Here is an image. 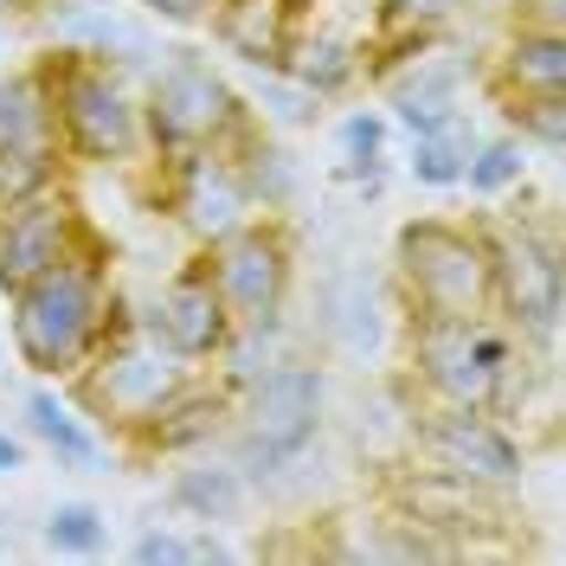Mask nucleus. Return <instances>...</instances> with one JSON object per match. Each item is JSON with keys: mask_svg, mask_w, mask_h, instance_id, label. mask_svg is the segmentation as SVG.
Masks as SVG:
<instances>
[{"mask_svg": "<svg viewBox=\"0 0 566 566\" xmlns=\"http://www.w3.org/2000/svg\"><path fill=\"white\" fill-rule=\"evenodd\" d=\"M490 97H566V33L509 27L490 59Z\"/></svg>", "mask_w": 566, "mask_h": 566, "instance_id": "nucleus-20", "label": "nucleus"}, {"mask_svg": "<svg viewBox=\"0 0 566 566\" xmlns=\"http://www.w3.org/2000/svg\"><path fill=\"white\" fill-rule=\"evenodd\" d=\"M412 451L444 476L509 490L528 476V438L490 406H412Z\"/></svg>", "mask_w": 566, "mask_h": 566, "instance_id": "nucleus-10", "label": "nucleus"}, {"mask_svg": "<svg viewBox=\"0 0 566 566\" xmlns=\"http://www.w3.org/2000/svg\"><path fill=\"white\" fill-rule=\"evenodd\" d=\"M33 20L45 27V45L91 52V59L116 65L123 77H148V65L161 59L155 52V33L142 20H129V13H116L109 0H97V7H65V13H33Z\"/></svg>", "mask_w": 566, "mask_h": 566, "instance_id": "nucleus-16", "label": "nucleus"}, {"mask_svg": "<svg viewBox=\"0 0 566 566\" xmlns=\"http://www.w3.org/2000/svg\"><path fill=\"white\" fill-rule=\"evenodd\" d=\"M20 419H27V438L45 444V458L59 463V470H71V476H97L104 470V431L71 406L65 387L33 380V387L20 392Z\"/></svg>", "mask_w": 566, "mask_h": 566, "instance_id": "nucleus-19", "label": "nucleus"}, {"mask_svg": "<svg viewBox=\"0 0 566 566\" xmlns=\"http://www.w3.org/2000/svg\"><path fill=\"white\" fill-rule=\"evenodd\" d=\"M322 412H328V374L310 354H277L258 380L232 392L226 419V458L245 470V483H277L283 470L316 451Z\"/></svg>", "mask_w": 566, "mask_h": 566, "instance_id": "nucleus-3", "label": "nucleus"}, {"mask_svg": "<svg viewBox=\"0 0 566 566\" xmlns=\"http://www.w3.org/2000/svg\"><path fill=\"white\" fill-rule=\"evenodd\" d=\"M39 0H0V20H27Z\"/></svg>", "mask_w": 566, "mask_h": 566, "instance_id": "nucleus-40", "label": "nucleus"}, {"mask_svg": "<svg viewBox=\"0 0 566 566\" xmlns=\"http://www.w3.org/2000/svg\"><path fill=\"white\" fill-rule=\"evenodd\" d=\"M168 502H175L187 522H200V528H226V522L245 515L251 483L232 458H200V451H193V458L168 476Z\"/></svg>", "mask_w": 566, "mask_h": 566, "instance_id": "nucleus-22", "label": "nucleus"}, {"mask_svg": "<svg viewBox=\"0 0 566 566\" xmlns=\"http://www.w3.org/2000/svg\"><path fill=\"white\" fill-rule=\"evenodd\" d=\"M392 290L406 316H495L483 219H406L392 232Z\"/></svg>", "mask_w": 566, "mask_h": 566, "instance_id": "nucleus-6", "label": "nucleus"}, {"mask_svg": "<svg viewBox=\"0 0 566 566\" xmlns=\"http://www.w3.org/2000/svg\"><path fill=\"white\" fill-rule=\"evenodd\" d=\"M129 560H136V566H187V534L148 522V528L129 541Z\"/></svg>", "mask_w": 566, "mask_h": 566, "instance_id": "nucleus-34", "label": "nucleus"}, {"mask_svg": "<svg viewBox=\"0 0 566 566\" xmlns=\"http://www.w3.org/2000/svg\"><path fill=\"white\" fill-rule=\"evenodd\" d=\"M71 155H33V148H0V207L13 200H33V193H52L65 187Z\"/></svg>", "mask_w": 566, "mask_h": 566, "instance_id": "nucleus-31", "label": "nucleus"}, {"mask_svg": "<svg viewBox=\"0 0 566 566\" xmlns=\"http://www.w3.org/2000/svg\"><path fill=\"white\" fill-rule=\"evenodd\" d=\"M387 161H392V155H367V161H342L335 175L348 180L354 193H367V200H380V193H387Z\"/></svg>", "mask_w": 566, "mask_h": 566, "instance_id": "nucleus-37", "label": "nucleus"}, {"mask_svg": "<svg viewBox=\"0 0 566 566\" xmlns=\"http://www.w3.org/2000/svg\"><path fill=\"white\" fill-rule=\"evenodd\" d=\"M367 71L380 77L387 116L406 136H431L438 123H451L463 109V59L451 39H424V45H360Z\"/></svg>", "mask_w": 566, "mask_h": 566, "instance_id": "nucleus-11", "label": "nucleus"}, {"mask_svg": "<svg viewBox=\"0 0 566 566\" xmlns=\"http://www.w3.org/2000/svg\"><path fill=\"white\" fill-rule=\"evenodd\" d=\"M0 148H33V155H65L59 142V109H52V77L45 59L0 77Z\"/></svg>", "mask_w": 566, "mask_h": 566, "instance_id": "nucleus-21", "label": "nucleus"}, {"mask_svg": "<svg viewBox=\"0 0 566 566\" xmlns=\"http://www.w3.org/2000/svg\"><path fill=\"white\" fill-rule=\"evenodd\" d=\"M45 77H52V109H59V142L84 168H136L148 161V123H142V84L116 65L45 45Z\"/></svg>", "mask_w": 566, "mask_h": 566, "instance_id": "nucleus-5", "label": "nucleus"}, {"mask_svg": "<svg viewBox=\"0 0 566 566\" xmlns=\"http://www.w3.org/2000/svg\"><path fill=\"white\" fill-rule=\"evenodd\" d=\"M207 560H239L226 541H219V528H200V534H187V566H207Z\"/></svg>", "mask_w": 566, "mask_h": 566, "instance_id": "nucleus-38", "label": "nucleus"}, {"mask_svg": "<svg viewBox=\"0 0 566 566\" xmlns=\"http://www.w3.org/2000/svg\"><path fill=\"white\" fill-rule=\"evenodd\" d=\"M142 328L187 367H212L219 360V348L232 342V310H226V296H219V283L207 271V251L175 264V277L155 290Z\"/></svg>", "mask_w": 566, "mask_h": 566, "instance_id": "nucleus-13", "label": "nucleus"}, {"mask_svg": "<svg viewBox=\"0 0 566 566\" xmlns=\"http://www.w3.org/2000/svg\"><path fill=\"white\" fill-rule=\"evenodd\" d=\"M509 27H534V33H566V0H509Z\"/></svg>", "mask_w": 566, "mask_h": 566, "instance_id": "nucleus-36", "label": "nucleus"}, {"mask_svg": "<svg viewBox=\"0 0 566 566\" xmlns=\"http://www.w3.org/2000/svg\"><path fill=\"white\" fill-rule=\"evenodd\" d=\"M322 335L342 342L348 354L380 348L387 316H380V296H374V277L367 271H335V277L322 283Z\"/></svg>", "mask_w": 566, "mask_h": 566, "instance_id": "nucleus-24", "label": "nucleus"}, {"mask_svg": "<svg viewBox=\"0 0 566 566\" xmlns=\"http://www.w3.org/2000/svg\"><path fill=\"white\" fill-rule=\"evenodd\" d=\"M129 7H142V13L161 20V27H207L219 0H129Z\"/></svg>", "mask_w": 566, "mask_h": 566, "instance_id": "nucleus-35", "label": "nucleus"}, {"mask_svg": "<svg viewBox=\"0 0 566 566\" xmlns=\"http://www.w3.org/2000/svg\"><path fill=\"white\" fill-rule=\"evenodd\" d=\"M226 419H232V387L207 380V367H193L155 406V419H142L129 431V444H136L142 458H193V451H212L226 438Z\"/></svg>", "mask_w": 566, "mask_h": 566, "instance_id": "nucleus-15", "label": "nucleus"}, {"mask_svg": "<svg viewBox=\"0 0 566 566\" xmlns=\"http://www.w3.org/2000/svg\"><path fill=\"white\" fill-rule=\"evenodd\" d=\"M123 316H129V303L109 277V251L104 239H91V245L71 251L65 264L39 271L33 283H20L7 296V342H13V360L33 380L65 387Z\"/></svg>", "mask_w": 566, "mask_h": 566, "instance_id": "nucleus-1", "label": "nucleus"}, {"mask_svg": "<svg viewBox=\"0 0 566 566\" xmlns=\"http://www.w3.org/2000/svg\"><path fill=\"white\" fill-rule=\"evenodd\" d=\"M245 104H251L258 123H283V129H316L322 109H328L316 91H303L290 71H258L251 91H245Z\"/></svg>", "mask_w": 566, "mask_h": 566, "instance_id": "nucleus-29", "label": "nucleus"}, {"mask_svg": "<svg viewBox=\"0 0 566 566\" xmlns=\"http://www.w3.org/2000/svg\"><path fill=\"white\" fill-rule=\"evenodd\" d=\"M463 187L476 193V200H502V193H515V187H528V142L522 136H476L470 148V161H463Z\"/></svg>", "mask_w": 566, "mask_h": 566, "instance_id": "nucleus-28", "label": "nucleus"}, {"mask_svg": "<svg viewBox=\"0 0 566 566\" xmlns=\"http://www.w3.org/2000/svg\"><path fill=\"white\" fill-rule=\"evenodd\" d=\"M207 271L232 310V328H283L296 290V232L283 212H251L207 245Z\"/></svg>", "mask_w": 566, "mask_h": 566, "instance_id": "nucleus-9", "label": "nucleus"}, {"mask_svg": "<svg viewBox=\"0 0 566 566\" xmlns=\"http://www.w3.org/2000/svg\"><path fill=\"white\" fill-rule=\"evenodd\" d=\"M142 123H148V161H175V155H193V148H239L258 129L245 91L212 59H200L193 45H175L148 65Z\"/></svg>", "mask_w": 566, "mask_h": 566, "instance_id": "nucleus-4", "label": "nucleus"}, {"mask_svg": "<svg viewBox=\"0 0 566 566\" xmlns=\"http://www.w3.org/2000/svg\"><path fill=\"white\" fill-rule=\"evenodd\" d=\"M502 123H509V136H522L528 148L560 155V142H566V97H502Z\"/></svg>", "mask_w": 566, "mask_h": 566, "instance_id": "nucleus-32", "label": "nucleus"}, {"mask_svg": "<svg viewBox=\"0 0 566 566\" xmlns=\"http://www.w3.org/2000/svg\"><path fill=\"white\" fill-rule=\"evenodd\" d=\"M541 374L534 342H522L495 316H406V380L412 406H528V380Z\"/></svg>", "mask_w": 566, "mask_h": 566, "instance_id": "nucleus-2", "label": "nucleus"}, {"mask_svg": "<svg viewBox=\"0 0 566 566\" xmlns=\"http://www.w3.org/2000/svg\"><path fill=\"white\" fill-rule=\"evenodd\" d=\"M303 91H316L322 104H335V97H348L354 84H360V71H367V52H360V39L335 33V27H303V33L290 39V52H283V65Z\"/></svg>", "mask_w": 566, "mask_h": 566, "instance_id": "nucleus-23", "label": "nucleus"}, {"mask_svg": "<svg viewBox=\"0 0 566 566\" xmlns=\"http://www.w3.org/2000/svg\"><path fill=\"white\" fill-rule=\"evenodd\" d=\"M187 374H193V367L161 348V342L142 328V316H123L104 342H97V354L65 380V392L97 431L109 424L116 438H129L142 419H155V406H161Z\"/></svg>", "mask_w": 566, "mask_h": 566, "instance_id": "nucleus-7", "label": "nucleus"}, {"mask_svg": "<svg viewBox=\"0 0 566 566\" xmlns=\"http://www.w3.org/2000/svg\"><path fill=\"white\" fill-rule=\"evenodd\" d=\"M392 116L387 109H348L335 123V142H342V161H367V155H387Z\"/></svg>", "mask_w": 566, "mask_h": 566, "instance_id": "nucleus-33", "label": "nucleus"}, {"mask_svg": "<svg viewBox=\"0 0 566 566\" xmlns=\"http://www.w3.org/2000/svg\"><path fill=\"white\" fill-rule=\"evenodd\" d=\"M20 470H27V438L0 431V476H20Z\"/></svg>", "mask_w": 566, "mask_h": 566, "instance_id": "nucleus-39", "label": "nucleus"}, {"mask_svg": "<svg viewBox=\"0 0 566 566\" xmlns=\"http://www.w3.org/2000/svg\"><path fill=\"white\" fill-rule=\"evenodd\" d=\"M470 0H374V45H424L451 39Z\"/></svg>", "mask_w": 566, "mask_h": 566, "instance_id": "nucleus-26", "label": "nucleus"}, {"mask_svg": "<svg viewBox=\"0 0 566 566\" xmlns=\"http://www.w3.org/2000/svg\"><path fill=\"white\" fill-rule=\"evenodd\" d=\"M470 148H476V123H470V109H458L451 123H438L431 136H412V161H406V175L431 187V193H451L463 187V161H470Z\"/></svg>", "mask_w": 566, "mask_h": 566, "instance_id": "nucleus-25", "label": "nucleus"}, {"mask_svg": "<svg viewBox=\"0 0 566 566\" xmlns=\"http://www.w3.org/2000/svg\"><path fill=\"white\" fill-rule=\"evenodd\" d=\"M91 239L97 232L84 226V212H77V200L65 187L0 207V296H13L20 283H33L52 264H65L71 251L91 245Z\"/></svg>", "mask_w": 566, "mask_h": 566, "instance_id": "nucleus-14", "label": "nucleus"}, {"mask_svg": "<svg viewBox=\"0 0 566 566\" xmlns=\"http://www.w3.org/2000/svg\"><path fill=\"white\" fill-rule=\"evenodd\" d=\"M232 155H239V175H245V187H251V207L258 212H290V200H296V161L283 155V142H271L264 123H258Z\"/></svg>", "mask_w": 566, "mask_h": 566, "instance_id": "nucleus-27", "label": "nucleus"}, {"mask_svg": "<svg viewBox=\"0 0 566 566\" xmlns=\"http://www.w3.org/2000/svg\"><path fill=\"white\" fill-rule=\"evenodd\" d=\"M490 239V283H495V322H509L522 342L547 348L566 316V264L560 239L547 219H483Z\"/></svg>", "mask_w": 566, "mask_h": 566, "instance_id": "nucleus-8", "label": "nucleus"}, {"mask_svg": "<svg viewBox=\"0 0 566 566\" xmlns=\"http://www.w3.org/2000/svg\"><path fill=\"white\" fill-rule=\"evenodd\" d=\"M155 175H161V207L187 232L193 251H207L212 239H226L232 226H245L258 212L232 148H193V155H175V161H155Z\"/></svg>", "mask_w": 566, "mask_h": 566, "instance_id": "nucleus-12", "label": "nucleus"}, {"mask_svg": "<svg viewBox=\"0 0 566 566\" xmlns=\"http://www.w3.org/2000/svg\"><path fill=\"white\" fill-rule=\"evenodd\" d=\"M392 509L399 515H412V522H424L431 534H476V528H495V515H502V502H495V490H483V483H463V476H444V470H431L424 463L419 476L406 470V476H392L387 483ZM458 547V541H451Z\"/></svg>", "mask_w": 566, "mask_h": 566, "instance_id": "nucleus-17", "label": "nucleus"}, {"mask_svg": "<svg viewBox=\"0 0 566 566\" xmlns=\"http://www.w3.org/2000/svg\"><path fill=\"white\" fill-rule=\"evenodd\" d=\"M212 39L251 71H277L290 39L310 27V0H219L212 7Z\"/></svg>", "mask_w": 566, "mask_h": 566, "instance_id": "nucleus-18", "label": "nucleus"}, {"mask_svg": "<svg viewBox=\"0 0 566 566\" xmlns=\"http://www.w3.org/2000/svg\"><path fill=\"white\" fill-rule=\"evenodd\" d=\"M39 541H45L52 554H65V560H91V554L109 547V515L97 502H59V509L39 522Z\"/></svg>", "mask_w": 566, "mask_h": 566, "instance_id": "nucleus-30", "label": "nucleus"}]
</instances>
